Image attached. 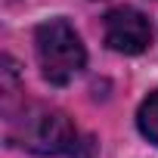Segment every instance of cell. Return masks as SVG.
<instances>
[{
    "label": "cell",
    "mask_w": 158,
    "mask_h": 158,
    "mask_svg": "<svg viewBox=\"0 0 158 158\" xmlns=\"http://www.w3.org/2000/svg\"><path fill=\"white\" fill-rule=\"evenodd\" d=\"M136 127H139V133H143L149 143L158 146V90L143 99V106H139V112H136Z\"/></svg>",
    "instance_id": "obj_4"
},
{
    "label": "cell",
    "mask_w": 158,
    "mask_h": 158,
    "mask_svg": "<svg viewBox=\"0 0 158 158\" xmlns=\"http://www.w3.org/2000/svg\"><path fill=\"white\" fill-rule=\"evenodd\" d=\"M34 47H37V62H40L44 77L56 87L71 84L87 62V50L81 37L65 19L40 22L34 31Z\"/></svg>",
    "instance_id": "obj_2"
},
{
    "label": "cell",
    "mask_w": 158,
    "mask_h": 158,
    "mask_svg": "<svg viewBox=\"0 0 158 158\" xmlns=\"http://www.w3.org/2000/svg\"><path fill=\"white\" fill-rule=\"evenodd\" d=\"M152 40V25L149 19L133 10V6H118L106 16V44L115 50V53H124V56H136L149 47Z\"/></svg>",
    "instance_id": "obj_3"
},
{
    "label": "cell",
    "mask_w": 158,
    "mask_h": 158,
    "mask_svg": "<svg viewBox=\"0 0 158 158\" xmlns=\"http://www.w3.org/2000/svg\"><path fill=\"white\" fill-rule=\"evenodd\" d=\"M16 121V118H10ZM10 143L25 146L34 155H68L77 158V149L87 146L77 136V127L71 124V118L59 109H47V106H31L16 127H10Z\"/></svg>",
    "instance_id": "obj_1"
}]
</instances>
